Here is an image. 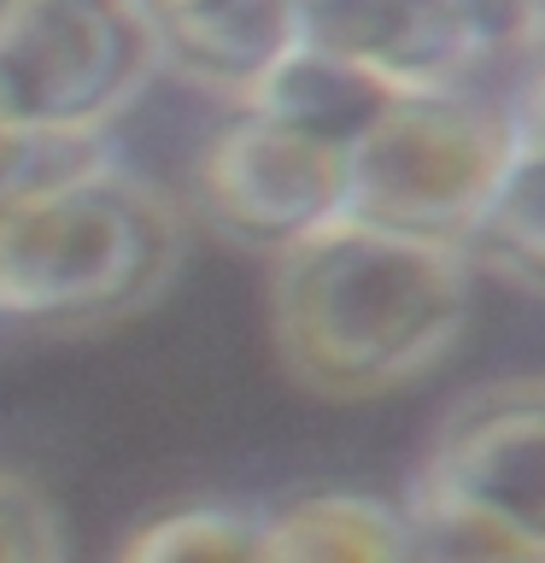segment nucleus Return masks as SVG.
<instances>
[{
  "instance_id": "3",
  "label": "nucleus",
  "mask_w": 545,
  "mask_h": 563,
  "mask_svg": "<svg viewBox=\"0 0 545 563\" xmlns=\"http://www.w3.org/2000/svg\"><path fill=\"white\" fill-rule=\"evenodd\" d=\"M510 147V106L487 82L387 100L341 153L346 218L457 253Z\"/></svg>"
},
{
  "instance_id": "4",
  "label": "nucleus",
  "mask_w": 545,
  "mask_h": 563,
  "mask_svg": "<svg viewBox=\"0 0 545 563\" xmlns=\"http://www.w3.org/2000/svg\"><path fill=\"white\" fill-rule=\"evenodd\" d=\"M153 77L135 0H0V135L94 147Z\"/></svg>"
},
{
  "instance_id": "5",
  "label": "nucleus",
  "mask_w": 545,
  "mask_h": 563,
  "mask_svg": "<svg viewBox=\"0 0 545 563\" xmlns=\"http://www.w3.org/2000/svg\"><path fill=\"white\" fill-rule=\"evenodd\" d=\"M188 194L223 241L281 258L346 218V165L329 141L235 106L193 153Z\"/></svg>"
},
{
  "instance_id": "13",
  "label": "nucleus",
  "mask_w": 545,
  "mask_h": 563,
  "mask_svg": "<svg viewBox=\"0 0 545 563\" xmlns=\"http://www.w3.org/2000/svg\"><path fill=\"white\" fill-rule=\"evenodd\" d=\"M0 563H65V522L30 475L0 464Z\"/></svg>"
},
{
  "instance_id": "6",
  "label": "nucleus",
  "mask_w": 545,
  "mask_h": 563,
  "mask_svg": "<svg viewBox=\"0 0 545 563\" xmlns=\"http://www.w3.org/2000/svg\"><path fill=\"white\" fill-rule=\"evenodd\" d=\"M411 482L545 552V376L481 382L452 399Z\"/></svg>"
},
{
  "instance_id": "15",
  "label": "nucleus",
  "mask_w": 545,
  "mask_h": 563,
  "mask_svg": "<svg viewBox=\"0 0 545 563\" xmlns=\"http://www.w3.org/2000/svg\"><path fill=\"white\" fill-rule=\"evenodd\" d=\"M94 147H105V141H94ZM65 153H82V147H47V141H18V135H0V188L24 183L30 170L53 165V158Z\"/></svg>"
},
{
  "instance_id": "9",
  "label": "nucleus",
  "mask_w": 545,
  "mask_h": 563,
  "mask_svg": "<svg viewBox=\"0 0 545 563\" xmlns=\"http://www.w3.org/2000/svg\"><path fill=\"white\" fill-rule=\"evenodd\" d=\"M264 563H404L399 505L369 493H299L264 510Z\"/></svg>"
},
{
  "instance_id": "14",
  "label": "nucleus",
  "mask_w": 545,
  "mask_h": 563,
  "mask_svg": "<svg viewBox=\"0 0 545 563\" xmlns=\"http://www.w3.org/2000/svg\"><path fill=\"white\" fill-rule=\"evenodd\" d=\"M510 106V130H516V141H527V147H545V59H527L516 88L504 95Z\"/></svg>"
},
{
  "instance_id": "7",
  "label": "nucleus",
  "mask_w": 545,
  "mask_h": 563,
  "mask_svg": "<svg viewBox=\"0 0 545 563\" xmlns=\"http://www.w3.org/2000/svg\"><path fill=\"white\" fill-rule=\"evenodd\" d=\"M299 42L352 65L381 95H446L492 70L457 0H299Z\"/></svg>"
},
{
  "instance_id": "8",
  "label": "nucleus",
  "mask_w": 545,
  "mask_h": 563,
  "mask_svg": "<svg viewBox=\"0 0 545 563\" xmlns=\"http://www.w3.org/2000/svg\"><path fill=\"white\" fill-rule=\"evenodd\" d=\"M457 258L469 264L475 282L487 276L516 294H545V147H527V141L510 147Z\"/></svg>"
},
{
  "instance_id": "16",
  "label": "nucleus",
  "mask_w": 545,
  "mask_h": 563,
  "mask_svg": "<svg viewBox=\"0 0 545 563\" xmlns=\"http://www.w3.org/2000/svg\"><path fill=\"white\" fill-rule=\"evenodd\" d=\"M141 7V18H147V35L158 30V24H170V18H182V12H193V7H205V0H135Z\"/></svg>"
},
{
  "instance_id": "2",
  "label": "nucleus",
  "mask_w": 545,
  "mask_h": 563,
  "mask_svg": "<svg viewBox=\"0 0 545 563\" xmlns=\"http://www.w3.org/2000/svg\"><path fill=\"white\" fill-rule=\"evenodd\" d=\"M188 246L176 200L105 147L0 188V329H112L170 288Z\"/></svg>"
},
{
  "instance_id": "1",
  "label": "nucleus",
  "mask_w": 545,
  "mask_h": 563,
  "mask_svg": "<svg viewBox=\"0 0 545 563\" xmlns=\"http://www.w3.org/2000/svg\"><path fill=\"white\" fill-rule=\"evenodd\" d=\"M475 306L452 246L329 223L276 258L270 334L281 369L323 399H381L446 364Z\"/></svg>"
},
{
  "instance_id": "11",
  "label": "nucleus",
  "mask_w": 545,
  "mask_h": 563,
  "mask_svg": "<svg viewBox=\"0 0 545 563\" xmlns=\"http://www.w3.org/2000/svg\"><path fill=\"white\" fill-rule=\"evenodd\" d=\"M112 563H264V510L229 499H188L153 510Z\"/></svg>"
},
{
  "instance_id": "17",
  "label": "nucleus",
  "mask_w": 545,
  "mask_h": 563,
  "mask_svg": "<svg viewBox=\"0 0 545 563\" xmlns=\"http://www.w3.org/2000/svg\"><path fill=\"white\" fill-rule=\"evenodd\" d=\"M527 35H534V59H545V0H527Z\"/></svg>"
},
{
  "instance_id": "10",
  "label": "nucleus",
  "mask_w": 545,
  "mask_h": 563,
  "mask_svg": "<svg viewBox=\"0 0 545 563\" xmlns=\"http://www.w3.org/2000/svg\"><path fill=\"white\" fill-rule=\"evenodd\" d=\"M387 100L393 95H381V88L369 77H358L352 65L329 59V53L311 47V42H293L288 53H281V65L253 88L246 112L293 123V130H305V135H316V141H329V147L346 153V141L358 135Z\"/></svg>"
},
{
  "instance_id": "12",
  "label": "nucleus",
  "mask_w": 545,
  "mask_h": 563,
  "mask_svg": "<svg viewBox=\"0 0 545 563\" xmlns=\"http://www.w3.org/2000/svg\"><path fill=\"white\" fill-rule=\"evenodd\" d=\"M399 534H404V563H545V552L522 545L499 522L475 517L469 505L422 482H411L399 499Z\"/></svg>"
}]
</instances>
